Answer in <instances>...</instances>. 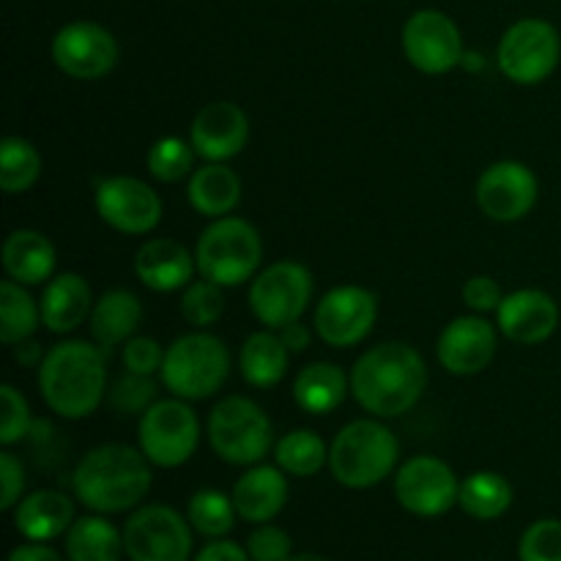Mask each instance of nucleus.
I'll use <instances>...</instances> for the list:
<instances>
[{
	"label": "nucleus",
	"instance_id": "1",
	"mask_svg": "<svg viewBox=\"0 0 561 561\" xmlns=\"http://www.w3.org/2000/svg\"><path fill=\"white\" fill-rule=\"evenodd\" d=\"M427 387V367L420 351L409 343H381L351 367V394L378 420H394L414 409Z\"/></svg>",
	"mask_w": 561,
	"mask_h": 561
},
{
	"label": "nucleus",
	"instance_id": "2",
	"mask_svg": "<svg viewBox=\"0 0 561 561\" xmlns=\"http://www.w3.org/2000/svg\"><path fill=\"white\" fill-rule=\"evenodd\" d=\"M151 460L129 444H102L80 458L71 474L75 499L99 515L137 510L153 485Z\"/></svg>",
	"mask_w": 561,
	"mask_h": 561
},
{
	"label": "nucleus",
	"instance_id": "3",
	"mask_svg": "<svg viewBox=\"0 0 561 561\" xmlns=\"http://www.w3.org/2000/svg\"><path fill=\"white\" fill-rule=\"evenodd\" d=\"M107 351L85 340H64L36 367L38 392L64 420H85L107 398Z\"/></svg>",
	"mask_w": 561,
	"mask_h": 561
},
{
	"label": "nucleus",
	"instance_id": "4",
	"mask_svg": "<svg viewBox=\"0 0 561 561\" xmlns=\"http://www.w3.org/2000/svg\"><path fill=\"white\" fill-rule=\"evenodd\" d=\"M398 460V436L378 416L348 422L329 447V471L348 491L381 485L392 477Z\"/></svg>",
	"mask_w": 561,
	"mask_h": 561
},
{
	"label": "nucleus",
	"instance_id": "5",
	"mask_svg": "<svg viewBox=\"0 0 561 561\" xmlns=\"http://www.w3.org/2000/svg\"><path fill=\"white\" fill-rule=\"evenodd\" d=\"M195 261L197 274L222 288L252 283L263 263L261 233L241 217L214 219L197 239Z\"/></svg>",
	"mask_w": 561,
	"mask_h": 561
},
{
	"label": "nucleus",
	"instance_id": "6",
	"mask_svg": "<svg viewBox=\"0 0 561 561\" xmlns=\"http://www.w3.org/2000/svg\"><path fill=\"white\" fill-rule=\"evenodd\" d=\"M230 351L214 334L197 332L184 334L164 351L162 376L164 389L181 400H208L219 392L230 376Z\"/></svg>",
	"mask_w": 561,
	"mask_h": 561
},
{
	"label": "nucleus",
	"instance_id": "7",
	"mask_svg": "<svg viewBox=\"0 0 561 561\" xmlns=\"http://www.w3.org/2000/svg\"><path fill=\"white\" fill-rule=\"evenodd\" d=\"M208 444L214 455L230 466L263 463L274 447V425L266 411L250 398L228 394L208 414Z\"/></svg>",
	"mask_w": 561,
	"mask_h": 561
},
{
	"label": "nucleus",
	"instance_id": "8",
	"mask_svg": "<svg viewBox=\"0 0 561 561\" xmlns=\"http://www.w3.org/2000/svg\"><path fill=\"white\" fill-rule=\"evenodd\" d=\"M137 444L157 469H179L201 444V420L190 400H157L137 425Z\"/></svg>",
	"mask_w": 561,
	"mask_h": 561
},
{
	"label": "nucleus",
	"instance_id": "9",
	"mask_svg": "<svg viewBox=\"0 0 561 561\" xmlns=\"http://www.w3.org/2000/svg\"><path fill=\"white\" fill-rule=\"evenodd\" d=\"M190 518L168 504H140L124 524V548L129 561H192Z\"/></svg>",
	"mask_w": 561,
	"mask_h": 561
},
{
	"label": "nucleus",
	"instance_id": "10",
	"mask_svg": "<svg viewBox=\"0 0 561 561\" xmlns=\"http://www.w3.org/2000/svg\"><path fill=\"white\" fill-rule=\"evenodd\" d=\"M312 272L296 261H279L261 268L250 283L252 316L266 329L279 332L288 323L301 321L312 301Z\"/></svg>",
	"mask_w": 561,
	"mask_h": 561
},
{
	"label": "nucleus",
	"instance_id": "11",
	"mask_svg": "<svg viewBox=\"0 0 561 561\" xmlns=\"http://www.w3.org/2000/svg\"><path fill=\"white\" fill-rule=\"evenodd\" d=\"M559 58L561 42L557 27L537 16L510 25L496 53L499 69L515 85H540L553 75Z\"/></svg>",
	"mask_w": 561,
	"mask_h": 561
},
{
	"label": "nucleus",
	"instance_id": "12",
	"mask_svg": "<svg viewBox=\"0 0 561 561\" xmlns=\"http://www.w3.org/2000/svg\"><path fill=\"white\" fill-rule=\"evenodd\" d=\"M460 480L453 466L433 455L405 460L394 474V499L416 518H442L458 504Z\"/></svg>",
	"mask_w": 561,
	"mask_h": 561
},
{
	"label": "nucleus",
	"instance_id": "13",
	"mask_svg": "<svg viewBox=\"0 0 561 561\" xmlns=\"http://www.w3.org/2000/svg\"><path fill=\"white\" fill-rule=\"evenodd\" d=\"M378 299L362 285H337L321 296L312 316L318 337L332 348H354L373 332Z\"/></svg>",
	"mask_w": 561,
	"mask_h": 561
},
{
	"label": "nucleus",
	"instance_id": "14",
	"mask_svg": "<svg viewBox=\"0 0 561 561\" xmlns=\"http://www.w3.org/2000/svg\"><path fill=\"white\" fill-rule=\"evenodd\" d=\"M96 214L124 236H146L162 222V197L135 175H110L96 186Z\"/></svg>",
	"mask_w": 561,
	"mask_h": 561
},
{
	"label": "nucleus",
	"instance_id": "15",
	"mask_svg": "<svg viewBox=\"0 0 561 561\" xmlns=\"http://www.w3.org/2000/svg\"><path fill=\"white\" fill-rule=\"evenodd\" d=\"M53 60L71 80H102L118 64V42L99 22L77 20L55 33Z\"/></svg>",
	"mask_w": 561,
	"mask_h": 561
},
{
	"label": "nucleus",
	"instance_id": "16",
	"mask_svg": "<svg viewBox=\"0 0 561 561\" xmlns=\"http://www.w3.org/2000/svg\"><path fill=\"white\" fill-rule=\"evenodd\" d=\"M403 53L422 75H447L463 60V36L453 16L422 9L403 25Z\"/></svg>",
	"mask_w": 561,
	"mask_h": 561
},
{
	"label": "nucleus",
	"instance_id": "17",
	"mask_svg": "<svg viewBox=\"0 0 561 561\" xmlns=\"http://www.w3.org/2000/svg\"><path fill=\"white\" fill-rule=\"evenodd\" d=\"M540 184L531 168L515 159H502L477 179V206L493 222H518L535 208Z\"/></svg>",
	"mask_w": 561,
	"mask_h": 561
},
{
	"label": "nucleus",
	"instance_id": "18",
	"mask_svg": "<svg viewBox=\"0 0 561 561\" xmlns=\"http://www.w3.org/2000/svg\"><path fill=\"white\" fill-rule=\"evenodd\" d=\"M499 334L491 321L482 316H460L444 327L438 337L436 356L442 367L453 376H477L496 356Z\"/></svg>",
	"mask_w": 561,
	"mask_h": 561
},
{
	"label": "nucleus",
	"instance_id": "19",
	"mask_svg": "<svg viewBox=\"0 0 561 561\" xmlns=\"http://www.w3.org/2000/svg\"><path fill=\"white\" fill-rule=\"evenodd\" d=\"M250 140V118L233 102H208L190 126V142L206 162H228L239 157Z\"/></svg>",
	"mask_w": 561,
	"mask_h": 561
},
{
	"label": "nucleus",
	"instance_id": "20",
	"mask_svg": "<svg viewBox=\"0 0 561 561\" xmlns=\"http://www.w3.org/2000/svg\"><path fill=\"white\" fill-rule=\"evenodd\" d=\"M496 327L510 343L540 345L557 332L559 307L553 296L537 288L513 290L496 310Z\"/></svg>",
	"mask_w": 561,
	"mask_h": 561
},
{
	"label": "nucleus",
	"instance_id": "21",
	"mask_svg": "<svg viewBox=\"0 0 561 561\" xmlns=\"http://www.w3.org/2000/svg\"><path fill=\"white\" fill-rule=\"evenodd\" d=\"M288 474L277 463L250 466L233 485L236 513L244 524H272L288 504Z\"/></svg>",
	"mask_w": 561,
	"mask_h": 561
},
{
	"label": "nucleus",
	"instance_id": "22",
	"mask_svg": "<svg viewBox=\"0 0 561 561\" xmlns=\"http://www.w3.org/2000/svg\"><path fill=\"white\" fill-rule=\"evenodd\" d=\"M197 261L181 241L148 239L135 255V274L148 290L173 294L195 279Z\"/></svg>",
	"mask_w": 561,
	"mask_h": 561
},
{
	"label": "nucleus",
	"instance_id": "23",
	"mask_svg": "<svg viewBox=\"0 0 561 561\" xmlns=\"http://www.w3.org/2000/svg\"><path fill=\"white\" fill-rule=\"evenodd\" d=\"M42 323L53 334H69L91 321L93 290L88 279L77 272H60L44 285L42 294Z\"/></svg>",
	"mask_w": 561,
	"mask_h": 561
},
{
	"label": "nucleus",
	"instance_id": "24",
	"mask_svg": "<svg viewBox=\"0 0 561 561\" xmlns=\"http://www.w3.org/2000/svg\"><path fill=\"white\" fill-rule=\"evenodd\" d=\"M14 529L31 542H53L64 537L77 520L75 502L60 491H33L14 510Z\"/></svg>",
	"mask_w": 561,
	"mask_h": 561
},
{
	"label": "nucleus",
	"instance_id": "25",
	"mask_svg": "<svg viewBox=\"0 0 561 561\" xmlns=\"http://www.w3.org/2000/svg\"><path fill=\"white\" fill-rule=\"evenodd\" d=\"M55 255L53 241L44 233L31 228H20L9 233L3 244V272L14 283L25 285H47L55 277Z\"/></svg>",
	"mask_w": 561,
	"mask_h": 561
},
{
	"label": "nucleus",
	"instance_id": "26",
	"mask_svg": "<svg viewBox=\"0 0 561 561\" xmlns=\"http://www.w3.org/2000/svg\"><path fill=\"white\" fill-rule=\"evenodd\" d=\"M88 323H91L93 343L102 345L107 354H113L115 345H124L140 329L142 305L131 290L113 288L99 296Z\"/></svg>",
	"mask_w": 561,
	"mask_h": 561
},
{
	"label": "nucleus",
	"instance_id": "27",
	"mask_svg": "<svg viewBox=\"0 0 561 561\" xmlns=\"http://www.w3.org/2000/svg\"><path fill=\"white\" fill-rule=\"evenodd\" d=\"M186 201L201 217H230L241 203V179L225 162H208L190 175Z\"/></svg>",
	"mask_w": 561,
	"mask_h": 561
},
{
	"label": "nucleus",
	"instance_id": "28",
	"mask_svg": "<svg viewBox=\"0 0 561 561\" xmlns=\"http://www.w3.org/2000/svg\"><path fill=\"white\" fill-rule=\"evenodd\" d=\"M351 392V378L343 367L329 362H312L301 367L294 381V400L301 411L312 416H327L345 403Z\"/></svg>",
	"mask_w": 561,
	"mask_h": 561
},
{
	"label": "nucleus",
	"instance_id": "29",
	"mask_svg": "<svg viewBox=\"0 0 561 561\" xmlns=\"http://www.w3.org/2000/svg\"><path fill=\"white\" fill-rule=\"evenodd\" d=\"M124 557V529H118L107 515H82L66 531L69 561H121Z\"/></svg>",
	"mask_w": 561,
	"mask_h": 561
},
{
	"label": "nucleus",
	"instance_id": "30",
	"mask_svg": "<svg viewBox=\"0 0 561 561\" xmlns=\"http://www.w3.org/2000/svg\"><path fill=\"white\" fill-rule=\"evenodd\" d=\"M290 351L285 348L283 337L274 329L266 332H255L244 340L239 354V370L250 387L272 389L288 373Z\"/></svg>",
	"mask_w": 561,
	"mask_h": 561
},
{
	"label": "nucleus",
	"instance_id": "31",
	"mask_svg": "<svg viewBox=\"0 0 561 561\" xmlns=\"http://www.w3.org/2000/svg\"><path fill=\"white\" fill-rule=\"evenodd\" d=\"M460 510L474 520H496L513 507V485L499 471H474L460 482Z\"/></svg>",
	"mask_w": 561,
	"mask_h": 561
},
{
	"label": "nucleus",
	"instance_id": "32",
	"mask_svg": "<svg viewBox=\"0 0 561 561\" xmlns=\"http://www.w3.org/2000/svg\"><path fill=\"white\" fill-rule=\"evenodd\" d=\"M42 327V305L14 279L0 283V343L16 345Z\"/></svg>",
	"mask_w": 561,
	"mask_h": 561
},
{
	"label": "nucleus",
	"instance_id": "33",
	"mask_svg": "<svg viewBox=\"0 0 561 561\" xmlns=\"http://www.w3.org/2000/svg\"><path fill=\"white\" fill-rule=\"evenodd\" d=\"M274 463L288 477H307L321 474L323 466H329V447L316 431H290L288 436L274 444Z\"/></svg>",
	"mask_w": 561,
	"mask_h": 561
},
{
	"label": "nucleus",
	"instance_id": "34",
	"mask_svg": "<svg viewBox=\"0 0 561 561\" xmlns=\"http://www.w3.org/2000/svg\"><path fill=\"white\" fill-rule=\"evenodd\" d=\"M186 518L197 535L208 537V540H222L233 531L239 513H236L233 496H225L217 488H203V491L192 493L190 504H186Z\"/></svg>",
	"mask_w": 561,
	"mask_h": 561
},
{
	"label": "nucleus",
	"instance_id": "35",
	"mask_svg": "<svg viewBox=\"0 0 561 561\" xmlns=\"http://www.w3.org/2000/svg\"><path fill=\"white\" fill-rule=\"evenodd\" d=\"M42 175V153L25 137H5L0 142V186L5 195H22Z\"/></svg>",
	"mask_w": 561,
	"mask_h": 561
},
{
	"label": "nucleus",
	"instance_id": "36",
	"mask_svg": "<svg viewBox=\"0 0 561 561\" xmlns=\"http://www.w3.org/2000/svg\"><path fill=\"white\" fill-rule=\"evenodd\" d=\"M195 148L181 137H159L146 153V168L162 184H179L195 173Z\"/></svg>",
	"mask_w": 561,
	"mask_h": 561
},
{
	"label": "nucleus",
	"instance_id": "37",
	"mask_svg": "<svg viewBox=\"0 0 561 561\" xmlns=\"http://www.w3.org/2000/svg\"><path fill=\"white\" fill-rule=\"evenodd\" d=\"M225 310V296L222 285L211 283V279L201 277L192 279L184 288V296H181V316L190 327L195 329H208L222 318Z\"/></svg>",
	"mask_w": 561,
	"mask_h": 561
},
{
	"label": "nucleus",
	"instance_id": "38",
	"mask_svg": "<svg viewBox=\"0 0 561 561\" xmlns=\"http://www.w3.org/2000/svg\"><path fill=\"white\" fill-rule=\"evenodd\" d=\"M157 381L153 376H140V373H129L115 378L113 387L107 389L110 405L124 416H142L153 403H157Z\"/></svg>",
	"mask_w": 561,
	"mask_h": 561
},
{
	"label": "nucleus",
	"instance_id": "39",
	"mask_svg": "<svg viewBox=\"0 0 561 561\" xmlns=\"http://www.w3.org/2000/svg\"><path fill=\"white\" fill-rule=\"evenodd\" d=\"M0 409H3L0 411V444L3 447H14L22 438L31 436L36 422H33L31 405H27L25 394L20 389L3 383L0 387Z\"/></svg>",
	"mask_w": 561,
	"mask_h": 561
},
{
	"label": "nucleus",
	"instance_id": "40",
	"mask_svg": "<svg viewBox=\"0 0 561 561\" xmlns=\"http://www.w3.org/2000/svg\"><path fill=\"white\" fill-rule=\"evenodd\" d=\"M518 561H561V520H535L520 535Z\"/></svg>",
	"mask_w": 561,
	"mask_h": 561
},
{
	"label": "nucleus",
	"instance_id": "41",
	"mask_svg": "<svg viewBox=\"0 0 561 561\" xmlns=\"http://www.w3.org/2000/svg\"><path fill=\"white\" fill-rule=\"evenodd\" d=\"M247 553L252 561H288L294 557V540L274 524H261L247 537Z\"/></svg>",
	"mask_w": 561,
	"mask_h": 561
},
{
	"label": "nucleus",
	"instance_id": "42",
	"mask_svg": "<svg viewBox=\"0 0 561 561\" xmlns=\"http://www.w3.org/2000/svg\"><path fill=\"white\" fill-rule=\"evenodd\" d=\"M121 359L129 373H140V376H153V373L162 370L164 351L162 345L153 337H131L124 343L121 351Z\"/></svg>",
	"mask_w": 561,
	"mask_h": 561
},
{
	"label": "nucleus",
	"instance_id": "43",
	"mask_svg": "<svg viewBox=\"0 0 561 561\" xmlns=\"http://www.w3.org/2000/svg\"><path fill=\"white\" fill-rule=\"evenodd\" d=\"M0 510L11 513L20 504L22 491H25V466L14 453L3 449L0 453Z\"/></svg>",
	"mask_w": 561,
	"mask_h": 561
},
{
	"label": "nucleus",
	"instance_id": "44",
	"mask_svg": "<svg viewBox=\"0 0 561 561\" xmlns=\"http://www.w3.org/2000/svg\"><path fill=\"white\" fill-rule=\"evenodd\" d=\"M502 299H504L502 285H499L493 277H488V274H477V277H471L469 283L463 285L466 307H469L471 312H477V316L496 312L499 305H502Z\"/></svg>",
	"mask_w": 561,
	"mask_h": 561
},
{
	"label": "nucleus",
	"instance_id": "45",
	"mask_svg": "<svg viewBox=\"0 0 561 561\" xmlns=\"http://www.w3.org/2000/svg\"><path fill=\"white\" fill-rule=\"evenodd\" d=\"M192 561H252L247 548H241L239 542L233 540H211L208 546H203L197 551V557Z\"/></svg>",
	"mask_w": 561,
	"mask_h": 561
},
{
	"label": "nucleus",
	"instance_id": "46",
	"mask_svg": "<svg viewBox=\"0 0 561 561\" xmlns=\"http://www.w3.org/2000/svg\"><path fill=\"white\" fill-rule=\"evenodd\" d=\"M5 561H69V559H66L64 553L55 551L53 546H47V542L27 540L25 546H16Z\"/></svg>",
	"mask_w": 561,
	"mask_h": 561
},
{
	"label": "nucleus",
	"instance_id": "47",
	"mask_svg": "<svg viewBox=\"0 0 561 561\" xmlns=\"http://www.w3.org/2000/svg\"><path fill=\"white\" fill-rule=\"evenodd\" d=\"M279 337H283L285 348H288L290 354H301V351L310 348L312 332L307 329V323L294 321V323H288V327L279 329Z\"/></svg>",
	"mask_w": 561,
	"mask_h": 561
},
{
	"label": "nucleus",
	"instance_id": "48",
	"mask_svg": "<svg viewBox=\"0 0 561 561\" xmlns=\"http://www.w3.org/2000/svg\"><path fill=\"white\" fill-rule=\"evenodd\" d=\"M11 354H14L16 365H22V367H38V365H42V359H44L42 345H38L33 337H27V340H22V343L11 345Z\"/></svg>",
	"mask_w": 561,
	"mask_h": 561
},
{
	"label": "nucleus",
	"instance_id": "49",
	"mask_svg": "<svg viewBox=\"0 0 561 561\" xmlns=\"http://www.w3.org/2000/svg\"><path fill=\"white\" fill-rule=\"evenodd\" d=\"M460 66H463V69H469V71H477V69H482V66H485V60H482L477 53H463V60H460Z\"/></svg>",
	"mask_w": 561,
	"mask_h": 561
},
{
	"label": "nucleus",
	"instance_id": "50",
	"mask_svg": "<svg viewBox=\"0 0 561 561\" xmlns=\"http://www.w3.org/2000/svg\"><path fill=\"white\" fill-rule=\"evenodd\" d=\"M288 561H332V559L321 557V553H294Z\"/></svg>",
	"mask_w": 561,
	"mask_h": 561
}]
</instances>
